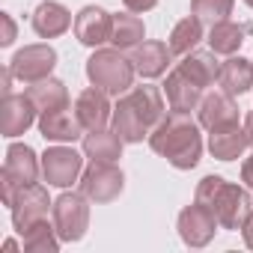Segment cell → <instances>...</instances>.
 Wrapping results in <instances>:
<instances>
[{"label": "cell", "mask_w": 253, "mask_h": 253, "mask_svg": "<svg viewBox=\"0 0 253 253\" xmlns=\"http://www.w3.org/2000/svg\"><path fill=\"white\" fill-rule=\"evenodd\" d=\"M149 146L155 155L167 158L176 170H194L203 155V134L200 125L188 113H173L164 116L155 128L149 131Z\"/></svg>", "instance_id": "obj_1"}, {"label": "cell", "mask_w": 253, "mask_h": 253, "mask_svg": "<svg viewBox=\"0 0 253 253\" xmlns=\"http://www.w3.org/2000/svg\"><path fill=\"white\" fill-rule=\"evenodd\" d=\"M197 203H203L223 229H241L247 214L253 211V200L247 188L226 182L223 176H206L197 185Z\"/></svg>", "instance_id": "obj_2"}, {"label": "cell", "mask_w": 253, "mask_h": 253, "mask_svg": "<svg viewBox=\"0 0 253 253\" xmlns=\"http://www.w3.org/2000/svg\"><path fill=\"white\" fill-rule=\"evenodd\" d=\"M134 63L125 57L119 48H95L86 60V78L92 86L104 89L107 95H125L134 84Z\"/></svg>", "instance_id": "obj_3"}, {"label": "cell", "mask_w": 253, "mask_h": 253, "mask_svg": "<svg viewBox=\"0 0 253 253\" xmlns=\"http://www.w3.org/2000/svg\"><path fill=\"white\" fill-rule=\"evenodd\" d=\"M42 173V161L39 155L27 146V143H12L6 149V161H3V173H0V197L9 206L15 191L24 185H33Z\"/></svg>", "instance_id": "obj_4"}, {"label": "cell", "mask_w": 253, "mask_h": 253, "mask_svg": "<svg viewBox=\"0 0 253 253\" xmlns=\"http://www.w3.org/2000/svg\"><path fill=\"white\" fill-rule=\"evenodd\" d=\"M54 226L63 241H81L89 229V197L66 191L54 200Z\"/></svg>", "instance_id": "obj_5"}, {"label": "cell", "mask_w": 253, "mask_h": 253, "mask_svg": "<svg viewBox=\"0 0 253 253\" xmlns=\"http://www.w3.org/2000/svg\"><path fill=\"white\" fill-rule=\"evenodd\" d=\"M122 188L125 176L116 161H89V167L81 173V194H86L89 203H113Z\"/></svg>", "instance_id": "obj_6"}, {"label": "cell", "mask_w": 253, "mask_h": 253, "mask_svg": "<svg viewBox=\"0 0 253 253\" xmlns=\"http://www.w3.org/2000/svg\"><path fill=\"white\" fill-rule=\"evenodd\" d=\"M54 209L51 197H48V188L33 182V185H24L15 191L12 203H9V211H12V226L24 235L36 220H45L48 211Z\"/></svg>", "instance_id": "obj_7"}, {"label": "cell", "mask_w": 253, "mask_h": 253, "mask_svg": "<svg viewBox=\"0 0 253 253\" xmlns=\"http://www.w3.org/2000/svg\"><path fill=\"white\" fill-rule=\"evenodd\" d=\"M54 66H57V51L51 45H24L9 60L12 75L24 84H36L42 78H51Z\"/></svg>", "instance_id": "obj_8"}, {"label": "cell", "mask_w": 253, "mask_h": 253, "mask_svg": "<svg viewBox=\"0 0 253 253\" xmlns=\"http://www.w3.org/2000/svg\"><path fill=\"white\" fill-rule=\"evenodd\" d=\"M217 226H220L217 217H214L203 203H197V200H194V206H185V209L179 211V220H176L179 238H182L188 247H206V244L214 238Z\"/></svg>", "instance_id": "obj_9"}, {"label": "cell", "mask_w": 253, "mask_h": 253, "mask_svg": "<svg viewBox=\"0 0 253 253\" xmlns=\"http://www.w3.org/2000/svg\"><path fill=\"white\" fill-rule=\"evenodd\" d=\"M84 173V158L72 146H51L42 155V176L54 188H69Z\"/></svg>", "instance_id": "obj_10"}, {"label": "cell", "mask_w": 253, "mask_h": 253, "mask_svg": "<svg viewBox=\"0 0 253 253\" xmlns=\"http://www.w3.org/2000/svg\"><path fill=\"white\" fill-rule=\"evenodd\" d=\"M113 33V15L101 6H84L75 15V36L81 45L86 48H101L104 42H110Z\"/></svg>", "instance_id": "obj_11"}, {"label": "cell", "mask_w": 253, "mask_h": 253, "mask_svg": "<svg viewBox=\"0 0 253 253\" xmlns=\"http://www.w3.org/2000/svg\"><path fill=\"white\" fill-rule=\"evenodd\" d=\"M39 131L51 143H75L84 137L86 128L81 125L75 107H60V110H48L39 116Z\"/></svg>", "instance_id": "obj_12"}, {"label": "cell", "mask_w": 253, "mask_h": 253, "mask_svg": "<svg viewBox=\"0 0 253 253\" xmlns=\"http://www.w3.org/2000/svg\"><path fill=\"white\" fill-rule=\"evenodd\" d=\"M75 113L81 119V125L86 131H95V128H107V122L113 119V107H110V98L104 89L98 86H86L78 98H75Z\"/></svg>", "instance_id": "obj_13"}, {"label": "cell", "mask_w": 253, "mask_h": 253, "mask_svg": "<svg viewBox=\"0 0 253 253\" xmlns=\"http://www.w3.org/2000/svg\"><path fill=\"white\" fill-rule=\"evenodd\" d=\"M164 95H167V104H170L173 113H191V110H197L200 101H203V86L194 84V81L176 66V69L167 75V81H164Z\"/></svg>", "instance_id": "obj_14"}, {"label": "cell", "mask_w": 253, "mask_h": 253, "mask_svg": "<svg viewBox=\"0 0 253 253\" xmlns=\"http://www.w3.org/2000/svg\"><path fill=\"white\" fill-rule=\"evenodd\" d=\"M197 110H200V125H203V128H209V131H211V128H220V125L238 122V104H235L232 95L223 92V89L206 92Z\"/></svg>", "instance_id": "obj_15"}, {"label": "cell", "mask_w": 253, "mask_h": 253, "mask_svg": "<svg viewBox=\"0 0 253 253\" xmlns=\"http://www.w3.org/2000/svg\"><path fill=\"white\" fill-rule=\"evenodd\" d=\"M0 110H3V137H18V134H24L30 125L36 122V113H39L27 92H24V95L6 92Z\"/></svg>", "instance_id": "obj_16"}, {"label": "cell", "mask_w": 253, "mask_h": 253, "mask_svg": "<svg viewBox=\"0 0 253 253\" xmlns=\"http://www.w3.org/2000/svg\"><path fill=\"white\" fill-rule=\"evenodd\" d=\"M247 146H250L247 131H244V125H238V122L220 125V128H211L209 131V152L217 161H235V158L244 155Z\"/></svg>", "instance_id": "obj_17"}, {"label": "cell", "mask_w": 253, "mask_h": 253, "mask_svg": "<svg viewBox=\"0 0 253 253\" xmlns=\"http://www.w3.org/2000/svg\"><path fill=\"white\" fill-rule=\"evenodd\" d=\"M69 27H72V12L63 3H57V0H45V3L36 6V12H33V30L42 39H57Z\"/></svg>", "instance_id": "obj_18"}, {"label": "cell", "mask_w": 253, "mask_h": 253, "mask_svg": "<svg viewBox=\"0 0 253 253\" xmlns=\"http://www.w3.org/2000/svg\"><path fill=\"white\" fill-rule=\"evenodd\" d=\"M113 131L125 140V143H143V137H149V125L140 119V113L131 107L128 98H119L116 107H113Z\"/></svg>", "instance_id": "obj_19"}, {"label": "cell", "mask_w": 253, "mask_h": 253, "mask_svg": "<svg viewBox=\"0 0 253 253\" xmlns=\"http://www.w3.org/2000/svg\"><path fill=\"white\" fill-rule=\"evenodd\" d=\"M131 63L140 78H161L170 63V45L164 42H140L131 51Z\"/></svg>", "instance_id": "obj_20"}, {"label": "cell", "mask_w": 253, "mask_h": 253, "mask_svg": "<svg viewBox=\"0 0 253 253\" xmlns=\"http://www.w3.org/2000/svg\"><path fill=\"white\" fill-rule=\"evenodd\" d=\"M179 69H182L194 84H200L203 89L214 86V84H217V78H220V63H217L214 51H197V48H194L191 54H185V57H182Z\"/></svg>", "instance_id": "obj_21"}, {"label": "cell", "mask_w": 253, "mask_h": 253, "mask_svg": "<svg viewBox=\"0 0 253 253\" xmlns=\"http://www.w3.org/2000/svg\"><path fill=\"white\" fill-rule=\"evenodd\" d=\"M220 89L229 92V95H244L250 92L253 86V60H244V57H229L220 63V78H217Z\"/></svg>", "instance_id": "obj_22"}, {"label": "cell", "mask_w": 253, "mask_h": 253, "mask_svg": "<svg viewBox=\"0 0 253 253\" xmlns=\"http://www.w3.org/2000/svg\"><path fill=\"white\" fill-rule=\"evenodd\" d=\"M27 95H30V101L36 104L39 113L69 107V89H66V84L57 81V78H42V81H36V84H27Z\"/></svg>", "instance_id": "obj_23"}, {"label": "cell", "mask_w": 253, "mask_h": 253, "mask_svg": "<svg viewBox=\"0 0 253 253\" xmlns=\"http://www.w3.org/2000/svg\"><path fill=\"white\" fill-rule=\"evenodd\" d=\"M125 98L131 101V107L140 113V119L149 125V131L164 119V95L158 86H131L125 92Z\"/></svg>", "instance_id": "obj_24"}, {"label": "cell", "mask_w": 253, "mask_h": 253, "mask_svg": "<svg viewBox=\"0 0 253 253\" xmlns=\"http://www.w3.org/2000/svg\"><path fill=\"white\" fill-rule=\"evenodd\" d=\"M122 137L107 128H95L84 134V155L89 161H119L122 158Z\"/></svg>", "instance_id": "obj_25"}, {"label": "cell", "mask_w": 253, "mask_h": 253, "mask_svg": "<svg viewBox=\"0 0 253 253\" xmlns=\"http://www.w3.org/2000/svg\"><path fill=\"white\" fill-rule=\"evenodd\" d=\"M146 36V27H143V18H137V12H116L113 15V33H110V42L113 48L119 51H134Z\"/></svg>", "instance_id": "obj_26"}, {"label": "cell", "mask_w": 253, "mask_h": 253, "mask_svg": "<svg viewBox=\"0 0 253 253\" xmlns=\"http://www.w3.org/2000/svg\"><path fill=\"white\" fill-rule=\"evenodd\" d=\"M250 33V27H241L235 21H217L211 24V33H209V48L214 54H223V57H232L241 45H244V36Z\"/></svg>", "instance_id": "obj_27"}, {"label": "cell", "mask_w": 253, "mask_h": 253, "mask_svg": "<svg viewBox=\"0 0 253 253\" xmlns=\"http://www.w3.org/2000/svg\"><path fill=\"white\" fill-rule=\"evenodd\" d=\"M203 42V21L197 18V15H188V18H182L173 30H170V39H167V45H170V54H176V57H185V54H191L197 45Z\"/></svg>", "instance_id": "obj_28"}, {"label": "cell", "mask_w": 253, "mask_h": 253, "mask_svg": "<svg viewBox=\"0 0 253 253\" xmlns=\"http://www.w3.org/2000/svg\"><path fill=\"white\" fill-rule=\"evenodd\" d=\"M60 241L63 238L57 235V226H51L48 220H36L24 232V250L27 253H57Z\"/></svg>", "instance_id": "obj_29"}, {"label": "cell", "mask_w": 253, "mask_h": 253, "mask_svg": "<svg viewBox=\"0 0 253 253\" xmlns=\"http://www.w3.org/2000/svg\"><path fill=\"white\" fill-rule=\"evenodd\" d=\"M232 6H235V0H191V12L209 24L226 21L232 15Z\"/></svg>", "instance_id": "obj_30"}, {"label": "cell", "mask_w": 253, "mask_h": 253, "mask_svg": "<svg viewBox=\"0 0 253 253\" xmlns=\"http://www.w3.org/2000/svg\"><path fill=\"white\" fill-rule=\"evenodd\" d=\"M0 24H3V36H0V45L9 48V45L15 42V21H12L9 12H0Z\"/></svg>", "instance_id": "obj_31"}, {"label": "cell", "mask_w": 253, "mask_h": 253, "mask_svg": "<svg viewBox=\"0 0 253 253\" xmlns=\"http://www.w3.org/2000/svg\"><path fill=\"white\" fill-rule=\"evenodd\" d=\"M122 3L131 12H149L152 6H158V0H122Z\"/></svg>", "instance_id": "obj_32"}, {"label": "cell", "mask_w": 253, "mask_h": 253, "mask_svg": "<svg viewBox=\"0 0 253 253\" xmlns=\"http://www.w3.org/2000/svg\"><path fill=\"white\" fill-rule=\"evenodd\" d=\"M241 182H244V188H250L253 191V152L244 158V164H241Z\"/></svg>", "instance_id": "obj_33"}, {"label": "cell", "mask_w": 253, "mask_h": 253, "mask_svg": "<svg viewBox=\"0 0 253 253\" xmlns=\"http://www.w3.org/2000/svg\"><path fill=\"white\" fill-rule=\"evenodd\" d=\"M241 235H244V244L253 250V211L247 214V220L241 223Z\"/></svg>", "instance_id": "obj_34"}, {"label": "cell", "mask_w": 253, "mask_h": 253, "mask_svg": "<svg viewBox=\"0 0 253 253\" xmlns=\"http://www.w3.org/2000/svg\"><path fill=\"white\" fill-rule=\"evenodd\" d=\"M244 131H247V140H250V146H253V110L244 116Z\"/></svg>", "instance_id": "obj_35"}, {"label": "cell", "mask_w": 253, "mask_h": 253, "mask_svg": "<svg viewBox=\"0 0 253 253\" xmlns=\"http://www.w3.org/2000/svg\"><path fill=\"white\" fill-rule=\"evenodd\" d=\"M3 250H6V253H12V250H15V241H12V238H9V241H3Z\"/></svg>", "instance_id": "obj_36"}, {"label": "cell", "mask_w": 253, "mask_h": 253, "mask_svg": "<svg viewBox=\"0 0 253 253\" xmlns=\"http://www.w3.org/2000/svg\"><path fill=\"white\" fill-rule=\"evenodd\" d=\"M244 3H247V6H250V9H253V0H244Z\"/></svg>", "instance_id": "obj_37"}]
</instances>
